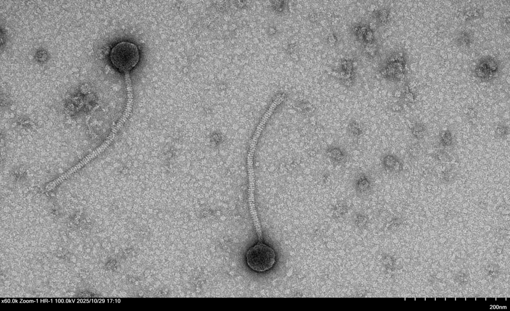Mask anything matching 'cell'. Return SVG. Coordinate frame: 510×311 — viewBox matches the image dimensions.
Wrapping results in <instances>:
<instances>
[{
  "label": "cell",
  "instance_id": "obj_1",
  "mask_svg": "<svg viewBox=\"0 0 510 311\" xmlns=\"http://www.w3.org/2000/svg\"><path fill=\"white\" fill-rule=\"evenodd\" d=\"M140 53L134 44L122 42L116 45L111 50L110 59L113 66L121 72L132 70L138 63Z\"/></svg>",
  "mask_w": 510,
  "mask_h": 311
},
{
  "label": "cell",
  "instance_id": "obj_2",
  "mask_svg": "<svg viewBox=\"0 0 510 311\" xmlns=\"http://www.w3.org/2000/svg\"><path fill=\"white\" fill-rule=\"evenodd\" d=\"M248 265L254 271L262 272L272 268L276 262L275 251L263 244H258L247 251Z\"/></svg>",
  "mask_w": 510,
  "mask_h": 311
},
{
  "label": "cell",
  "instance_id": "obj_3",
  "mask_svg": "<svg viewBox=\"0 0 510 311\" xmlns=\"http://www.w3.org/2000/svg\"><path fill=\"white\" fill-rule=\"evenodd\" d=\"M499 65L497 60L491 56L482 58L475 69V74L480 79L490 81L498 74Z\"/></svg>",
  "mask_w": 510,
  "mask_h": 311
},
{
  "label": "cell",
  "instance_id": "obj_4",
  "mask_svg": "<svg viewBox=\"0 0 510 311\" xmlns=\"http://www.w3.org/2000/svg\"><path fill=\"white\" fill-rule=\"evenodd\" d=\"M354 188L359 196H366L373 192V184L370 177L365 173L358 175L354 180Z\"/></svg>",
  "mask_w": 510,
  "mask_h": 311
},
{
  "label": "cell",
  "instance_id": "obj_5",
  "mask_svg": "<svg viewBox=\"0 0 510 311\" xmlns=\"http://www.w3.org/2000/svg\"><path fill=\"white\" fill-rule=\"evenodd\" d=\"M382 163L384 169L389 173H398L403 169L402 162L397 156L393 155H386L383 157Z\"/></svg>",
  "mask_w": 510,
  "mask_h": 311
},
{
  "label": "cell",
  "instance_id": "obj_6",
  "mask_svg": "<svg viewBox=\"0 0 510 311\" xmlns=\"http://www.w3.org/2000/svg\"><path fill=\"white\" fill-rule=\"evenodd\" d=\"M328 158L337 165L341 164L346 160L347 155L344 150L339 147H331L326 150Z\"/></svg>",
  "mask_w": 510,
  "mask_h": 311
},
{
  "label": "cell",
  "instance_id": "obj_7",
  "mask_svg": "<svg viewBox=\"0 0 510 311\" xmlns=\"http://www.w3.org/2000/svg\"><path fill=\"white\" fill-rule=\"evenodd\" d=\"M347 131L350 136L354 138L359 137L363 134L361 126L355 121H352L349 123Z\"/></svg>",
  "mask_w": 510,
  "mask_h": 311
},
{
  "label": "cell",
  "instance_id": "obj_8",
  "mask_svg": "<svg viewBox=\"0 0 510 311\" xmlns=\"http://www.w3.org/2000/svg\"><path fill=\"white\" fill-rule=\"evenodd\" d=\"M412 133L417 139H422L426 135V128L422 124L416 123L412 128Z\"/></svg>",
  "mask_w": 510,
  "mask_h": 311
},
{
  "label": "cell",
  "instance_id": "obj_9",
  "mask_svg": "<svg viewBox=\"0 0 510 311\" xmlns=\"http://www.w3.org/2000/svg\"><path fill=\"white\" fill-rule=\"evenodd\" d=\"M440 140L441 143L445 147L451 146L453 143L452 134L448 130L444 131L441 133Z\"/></svg>",
  "mask_w": 510,
  "mask_h": 311
},
{
  "label": "cell",
  "instance_id": "obj_10",
  "mask_svg": "<svg viewBox=\"0 0 510 311\" xmlns=\"http://www.w3.org/2000/svg\"><path fill=\"white\" fill-rule=\"evenodd\" d=\"M508 130L506 127L501 126L497 127L496 134L498 137H503L507 135Z\"/></svg>",
  "mask_w": 510,
  "mask_h": 311
}]
</instances>
